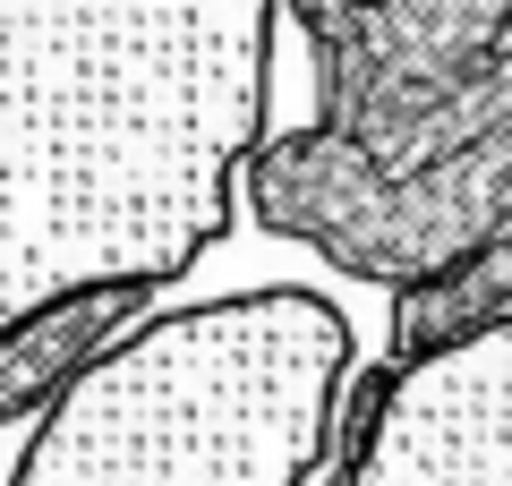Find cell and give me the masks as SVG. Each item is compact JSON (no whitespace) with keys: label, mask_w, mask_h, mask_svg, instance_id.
Masks as SVG:
<instances>
[{"label":"cell","mask_w":512,"mask_h":486,"mask_svg":"<svg viewBox=\"0 0 512 486\" xmlns=\"http://www.w3.org/2000/svg\"><path fill=\"white\" fill-rule=\"evenodd\" d=\"M274 35V0H0V342L239 231Z\"/></svg>","instance_id":"obj_1"},{"label":"cell","mask_w":512,"mask_h":486,"mask_svg":"<svg viewBox=\"0 0 512 486\" xmlns=\"http://www.w3.org/2000/svg\"><path fill=\"white\" fill-rule=\"evenodd\" d=\"M137 307H146V290H94V299H69V307H52V316L18 324V333L0 342V427H9V418H35Z\"/></svg>","instance_id":"obj_4"},{"label":"cell","mask_w":512,"mask_h":486,"mask_svg":"<svg viewBox=\"0 0 512 486\" xmlns=\"http://www.w3.org/2000/svg\"><path fill=\"white\" fill-rule=\"evenodd\" d=\"M402 316L282 231H222L26 418L0 486H316Z\"/></svg>","instance_id":"obj_2"},{"label":"cell","mask_w":512,"mask_h":486,"mask_svg":"<svg viewBox=\"0 0 512 486\" xmlns=\"http://www.w3.org/2000/svg\"><path fill=\"white\" fill-rule=\"evenodd\" d=\"M333 486H512V316L410 350L367 393Z\"/></svg>","instance_id":"obj_3"}]
</instances>
